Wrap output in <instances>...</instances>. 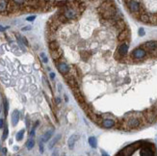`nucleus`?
Here are the masks:
<instances>
[{"mask_svg": "<svg viewBox=\"0 0 157 156\" xmlns=\"http://www.w3.org/2000/svg\"><path fill=\"white\" fill-rule=\"evenodd\" d=\"M130 56L134 59L135 62H139V61H143L147 57V52L144 48H142V47H138V48L132 51Z\"/></svg>", "mask_w": 157, "mask_h": 156, "instance_id": "f257e3e1", "label": "nucleus"}, {"mask_svg": "<svg viewBox=\"0 0 157 156\" xmlns=\"http://www.w3.org/2000/svg\"><path fill=\"white\" fill-rule=\"evenodd\" d=\"M141 146H142V144H140V143H135V144H132V145H129V146H125L121 152H119L118 155L129 156V155L133 154L134 151H136V150H138V148H139Z\"/></svg>", "mask_w": 157, "mask_h": 156, "instance_id": "f03ea898", "label": "nucleus"}, {"mask_svg": "<svg viewBox=\"0 0 157 156\" xmlns=\"http://www.w3.org/2000/svg\"><path fill=\"white\" fill-rule=\"evenodd\" d=\"M126 7L129 10V12H130V13H132L140 12V10L142 8V5H141L140 0H129V1L126 3Z\"/></svg>", "mask_w": 157, "mask_h": 156, "instance_id": "7ed1b4c3", "label": "nucleus"}, {"mask_svg": "<svg viewBox=\"0 0 157 156\" xmlns=\"http://www.w3.org/2000/svg\"><path fill=\"white\" fill-rule=\"evenodd\" d=\"M143 114H144V116L147 121L148 124H154L155 121L157 120V115L154 113V111L151 108H148V109H146L144 112H143Z\"/></svg>", "mask_w": 157, "mask_h": 156, "instance_id": "20e7f679", "label": "nucleus"}, {"mask_svg": "<svg viewBox=\"0 0 157 156\" xmlns=\"http://www.w3.org/2000/svg\"><path fill=\"white\" fill-rule=\"evenodd\" d=\"M140 47L144 48L147 52H151V51L157 49V42L156 40H149V42L143 44Z\"/></svg>", "mask_w": 157, "mask_h": 156, "instance_id": "39448f33", "label": "nucleus"}, {"mask_svg": "<svg viewBox=\"0 0 157 156\" xmlns=\"http://www.w3.org/2000/svg\"><path fill=\"white\" fill-rule=\"evenodd\" d=\"M113 5H115V3H114V1L113 0H104L103 2H101V4L98 7V13H102V12H104V11H106L107 9H109L110 7H112Z\"/></svg>", "mask_w": 157, "mask_h": 156, "instance_id": "423d86ee", "label": "nucleus"}, {"mask_svg": "<svg viewBox=\"0 0 157 156\" xmlns=\"http://www.w3.org/2000/svg\"><path fill=\"white\" fill-rule=\"evenodd\" d=\"M57 70L60 73H62L63 75H65V74H67L71 71V67L65 62H59L57 63Z\"/></svg>", "mask_w": 157, "mask_h": 156, "instance_id": "0eeeda50", "label": "nucleus"}, {"mask_svg": "<svg viewBox=\"0 0 157 156\" xmlns=\"http://www.w3.org/2000/svg\"><path fill=\"white\" fill-rule=\"evenodd\" d=\"M129 37H130V30H129L127 27L124 29V30H122L119 33V36H118V40L121 43L122 42H124V40H128Z\"/></svg>", "mask_w": 157, "mask_h": 156, "instance_id": "6e6552de", "label": "nucleus"}, {"mask_svg": "<svg viewBox=\"0 0 157 156\" xmlns=\"http://www.w3.org/2000/svg\"><path fill=\"white\" fill-rule=\"evenodd\" d=\"M50 54H51V58L55 61H58V60H60L61 58L63 57V55H64V52H63V50L60 48H57V49H54V50H51V52H50Z\"/></svg>", "mask_w": 157, "mask_h": 156, "instance_id": "1a4fd4ad", "label": "nucleus"}, {"mask_svg": "<svg viewBox=\"0 0 157 156\" xmlns=\"http://www.w3.org/2000/svg\"><path fill=\"white\" fill-rule=\"evenodd\" d=\"M115 125H116V121L112 119H105L101 124V127L106 128V129H110V128L114 127Z\"/></svg>", "mask_w": 157, "mask_h": 156, "instance_id": "9d476101", "label": "nucleus"}, {"mask_svg": "<svg viewBox=\"0 0 157 156\" xmlns=\"http://www.w3.org/2000/svg\"><path fill=\"white\" fill-rule=\"evenodd\" d=\"M114 26H115V28L117 29L118 31H122V30H124L125 28H126V23H125V21L124 19H121V18H120V19H118L117 21H116V23L114 24Z\"/></svg>", "mask_w": 157, "mask_h": 156, "instance_id": "9b49d317", "label": "nucleus"}, {"mask_svg": "<svg viewBox=\"0 0 157 156\" xmlns=\"http://www.w3.org/2000/svg\"><path fill=\"white\" fill-rule=\"evenodd\" d=\"M117 51L121 54L122 57H124L127 55V52H128V44H121L118 47Z\"/></svg>", "mask_w": 157, "mask_h": 156, "instance_id": "f8f14e48", "label": "nucleus"}, {"mask_svg": "<svg viewBox=\"0 0 157 156\" xmlns=\"http://www.w3.org/2000/svg\"><path fill=\"white\" fill-rule=\"evenodd\" d=\"M19 118H20L19 111L18 110H13V112L12 113V124H13V126H16L18 124Z\"/></svg>", "mask_w": 157, "mask_h": 156, "instance_id": "ddd939ff", "label": "nucleus"}, {"mask_svg": "<svg viewBox=\"0 0 157 156\" xmlns=\"http://www.w3.org/2000/svg\"><path fill=\"white\" fill-rule=\"evenodd\" d=\"M78 140H79V135H72V136L70 137L69 141H67V146H69L70 150H72L74 147V145H75V143Z\"/></svg>", "mask_w": 157, "mask_h": 156, "instance_id": "4468645a", "label": "nucleus"}, {"mask_svg": "<svg viewBox=\"0 0 157 156\" xmlns=\"http://www.w3.org/2000/svg\"><path fill=\"white\" fill-rule=\"evenodd\" d=\"M9 0H0V13H5L8 10Z\"/></svg>", "mask_w": 157, "mask_h": 156, "instance_id": "2eb2a0df", "label": "nucleus"}, {"mask_svg": "<svg viewBox=\"0 0 157 156\" xmlns=\"http://www.w3.org/2000/svg\"><path fill=\"white\" fill-rule=\"evenodd\" d=\"M53 133H54V129H51V130L46 131V132L44 134V136L42 137V140H40V141H42L43 143H46V142H48V141L51 139Z\"/></svg>", "mask_w": 157, "mask_h": 156, "instance_id": "dca6fc26", "label": "nucleus"}, {"mask_svg": "<svg viewBox=\"0 0 157 156\" xmlns=\"http://www.w3.org/2000/svg\"><path fill=\"white\" fill-rule=\"evenodd\" d=\"M139 20L143 23H149V15L146 12L141 13V15L139 17Z\"/></svg>", "mask_w": 157, "mask_h": 156, "instance_id": "f3484780", "label": "nucleus"}, {"mask_svg": "<svg viewBox=\"0 0 157 156\" xmlns=\"http://www.w3.org/2000/svg\"><path fill=\"white\" fill-rule=\"evenodd\" d=\"M80 56H81V59L83 60L84 62H87V61L91 57V53L89 51H81L80 52Z\"/></svg>", "mask_w": 157, "mask_h": 156, "instance_id": "a211bd4d", "label": "nucleus"}, {"mask_svg": "<svg viewBox=\"0 0 157 156\" xmlns=\"http://www.w3.org/2000/svg\"><path fill=\"white\" fill-rule=\"evenodd\" d=\"M48 47H49V49H50V50H54V49L59 48V47H60V44H59V43L57 42V40H51V42H49Z\"/></svg>", "mask_w": 157, "mask_h": 156, "instance_id": "6ab92c4d", "label": "nucleus"}, {"mask_svg": "<svg viewBox=\"0 0 157 156\" xmlns=\"http://www.w3.org/2000/svg\"><path fill=\"white\" fill-rule=\"evenodd\" d=\"M149 15V23L152 25H157V13H148Z\"/></svg>", "mask_w": 157, "mask_h": 156, "instance_id": "aec40b11", "label": "nucleus"}, {"mask_svg": "<svg viewBox=\"0 0 157 156\" xmlns=\"http://www.w3.org/2000/svg\"><path fill=\"white\" fill-rule=\"evenodd\" d=\"M3 108H4V115L5 117H7V115H8V112H9V102L7 98H3Z\"/></svg>", "mask_w": 157, "mask_h": 156, "instance_id": "412c9836", "label": "nucleus"}, {"mask_svg": "<svg viewBox=\"0 0 157 156\" xmlns=\"http://www.w3.org/2000/svg\"><path fill=\"white\" fill-rule=\"evenodd\" d=\"M60 139H61V135L59 134V135H57V136H55V138H54V139H52V141L50 142L49 145H48V147H49V148L54 147V146H55V145L57 144V142H58Z\"/></svg>", "mask_w": 157, "mask_h": 156, "instance_id": "4be33fe9", "label": "nucleus"}, {"mask_svg": "<svg viewBox=\"0 0 157 156\" xmlns=\"http://www.w3.org/2000/svg\"><path fill=\"white\" fill-rule=\"evenodd\" d=\"M34 146H35V141H34L33 138H30L28 141L26 142V147L28 148V150H32V148L34 147Z\"/></svg>", "mask_w": 157, "mask_h": 156, "instance_id": "5701e85b", "label": "nucleus"}, {"mask_svg": "<svg viewBox=\"0 0 157 156\" xmlns=\"http://www.w3.org/2000/svg\"><path fill=\"white\" fill-rule=\"evenodd\" d=\"M24 133H25V130H24V129H22V130H20V131H18V132L17 133V136H16V140H17V142H19V141H21V140L23 139V137H24Z\"/></svg>", "mask_w": 157, "mask_h": 156, "instance_id": "b1692460", "label": "nucleus"}, {"mask_svg": "<svg viewBox=\"0 0 157 156\" xmlns=\"http://www.w3.org/2000/svg\"><path fill=\"white\" fill-rule=\"evenodd\" d=\"M89 144H90V146L93 147V148H95L97 147V139H95V137H90L89 138Z\"/></svg>", "mask_w": 157, "mask_h": 156, "instance_id": "393cba45", "label": "nucleus"}, {"mask_svg": "<svg viewBox=\"0 0 157 156\" xmlns=\"http://www.w3.org/2000/svg\"><path fill=\"white\" fill-rule=\"evenodd\" d=\"M8 135H9V129H8V126L5 125V128L3 130V134H2V141H5L8 138Z\"/></svg>", "mask_w": 157, "mask_h": 156, "instance_id": "a878e982", "label": "nucleus"}, {"mask_svg": "<svg viewBox=\"0 0 157 156\" xmlns=\"http://www.w3.org/2000/svg\"><path fill=\"white\" fill-rule=\"evenodd\" d=\"M12 1L16 4H18V5H24L26 0H12Z\"/></svg>", "mask_w": 157, "mask_h": 156, "instance_id": "bb28decb", "label": "nucleus"}, {"mask_svg": "<svg viewBox=\"0 0 157 156\" xmlns=\"http://www.w3.org/2000/svg\"><path fill=\"white\" fill-rule=\"evenodd\" d=\"M40 58H42L43 59V62L44 63H47V62H48V60H47V57L45 56V54L44 53H40Z\"/></svg>", "mask_w": 157, "mask_h": 156, "instance_id": "cd10ccee", "label": "nucleus"}, {"mask_svg": "<svg viewBox=\"0 0 157 156\" xmlns=\"http://www.w3.org/2000/svg\"><path fill=\"white\" fill-rule=\"evenodd\" d=\"M36 19V16H30L28 17H26V20L27 21H34V20Z\"/></svg>", "mask_w": 157, "mask_h": 156, "instance_id": "c85d7f7f", "label": "nucleus"}, {"mask_svg": "<svg viewBox=\"0 0 157 156\" xmlns=\"http://www.w3.org/2000/svg\"><path fill=\"white\" fill-rule=\"evenodd\" d=\"M35 130H36V126H33L32 130H31V132H30V137H31V138H33L34 136H35Z\"/></svg>", "mask_w": 157, "mask_h": 156, "instance_id": "c756f323", "label": "nucleus"}, {"mask_svg": "<svg viewBox=\"0 0 157 156\" xmlns=\"http://www.w3.org/2000/svg\"><path fill=\"white\" fill-rule=\"evenodd\" d=\"M151 109H152V110L154 111V113L157 115V101H156V102L151 106Z\"/></svg>", "mask_w": 157, "mask_h": 156, "instance_id": "7c9ffc66", "label": "nucleus"}, {"mask_svg": "<svg viewBox=\"0 0 157 156\" xmlns=\"http://www.w3.org/2000/svg\"><path fill=\"white\" fill-rule=\"evenodd\" d=\"M40 153H44V147L42 141H40Z\"/></svg>", "mask_w": 157, "mask_h": 156, "instance_id": "2f4dec72", "label": "nucleus"}, {"mask_svg": "<svg viewBox=\"0 0 157 156\" xmlns=\"http://www.w3.org/2000/svg\"><path fill=\"white\" fill-rule=\"evenodd\" d=\"M21 39H22V43H23V44L26 45V46H28L29 44H28V40H27V39L24 38V37H21Z\"/></svg>", "mask_w": 157, "mask_h": 156, "instance_id": "473e14b6", "label": "nucleus"}, {"mask_svg": "<svg viewBox=\"0 0 157 156\" xmlns=\"http://www.w3.org/2000/svg\"><path fill=\"white\" fill-rule=\"evenodd\" d=\"M139 36H141V37H143L145 35V30H144V28H140L139 29Z\"/></svg>", "mask_w": 157, "mask_h": 156, "instance_id": "72a5a7b5", "label": "nucleus"}, {"mask_svg": "<svg viewBox=\"0 0 157 156\" xmlns=\"http://www.w3.org/2000/svg\"><path fill=\"white\" fill-rule=\"evenodd\" d=\"M55 102H56V104H57V105L61 104V98H60L59 97H55Z\"/></svg>", "mask_w": 157, "mask_h": 156, "instance_id": "f704fd0d", "label": "nucleus"}, {"mask_svg": "<svg viewBox=\"0 0 157 156\" xmlns=\"http://www.w3.org/2000/svg\"><path fill=\"white\" fill-rule=\"evenodd\" d=\"M3 126H4V120L0 119V129H2Z\"/></svg>", "mask_w": 157, "mask_h": 156, "instance_id": "c9c22d12", "label": "nucleus"}, {"mask_svg": "<svg viewBox=\"0 0 157 156\" xmlns=\"http://www.w3.org/2000/svg\"><path fill=\"white\" fill-rule=\"evenodd\" d=\"M25 124H26V127H27V128H29V126H30V120H29V119H28V118L26 119Z\"/></svg>", "mask_w": 157, "mask_h": 156, "instance_id": "e433bc0d", "label": "nucleus"}, {"mask_svg": "<svg viewBox=\"0 0 157 156\" xmlns=\"http://www.w3.org/2000/svg\"><path fill=\"white\" fill-rule=\"evenodd\" d=\"M7 28H9V27H3V26L0 25V32H5V30Z\"/></svg>", "mask_w": 157, "mask_h": 156, "instance_id": "4c0bfd02", "label": "nucleus"}, {"mask_svg": "<svg viewBox=\"0 0 157 156\" xmlns=\"http://www.w3.org/2000/svg\"><path fill=\"white\" fill-rule=\"evenodd\" d=\"M49 76H50V79L53 80L54 78H55V73H54V72H50L49 73Z\"/></svg>", "mask_w": 157, "mask_h": 156, "instance_id": "58836bf2", "label": "nucleus"}, {"mask_svg": "<svg viewBox=\"0 0 157 156\" xmlns=\"http://www.w3.org/2000/svg\"><path fill=\"white\" fill-rule=\"evenodd\" d=\"M27 30H31V26H26L24 28H22V31H27Z\"/></svg>", "mask_w": 157, "mask_h": 156, "instance_id": "ea45409f", "label": "nucleus"}, {"mask_svg": "<svg viewBox=\"0 0 157 156\" xmlns=\"http://www.w3.org/2000/svg\"><path fill=\"white\" fill-rule=\"evenodd\" d=\"M2 153L3 154H7V148L6 147H3L2 148Z\"/></svg>", "mask_w": 157, "mask_h": 156, "instance_id": "a19ab883", "label": "nucleus"}, {"mask_svg": "<svg viewBox=\"0 0 157 156\" xmlns=\"http://www.w3.org/2000/svg\"><path fill=\"white\" fill-rule=\"evenodd\" d=\"M58 89H59V92L62 91V85H61V84H58Z\"/></svg>", "mask_w": 157, "mask_h": 156, "instance_id": "79ce46f5", "label": "nucleus"}, {"mask_svg": "<svg viewBox=\"0 0 157 156\" xmlns=\"http://www.w3.org/2000/svg\"><path fill=\"white\" fill-rule=\"evenodd\" d=\"M65 100H66V102H67V101H69V97H67L66 94H65Z\"/></svg>", "mask_w": 157, "mask_h": 156, "instance_id": "37998d69", "label": "nucleus"}, {"mask_svg": "<svg viewBox=\"0 0 157 156\" xmlns=\"http://www.w3.org/2000/svg\"><path fill=\"white\" fill-rule=\"evenodd\" d=\"M55 151H57V150H55ZM56 154H58V152H53V155H56Z\"/></svg>", "mask_w": 157, "mask_h": 156, "instance_id": "c03bdc74", "label": "nucleus"}, {"mask_svg": "<svg viewBox=\"0 0 157 156\" xmlns=\"http://www.w3.org/2000/svg\"><path fill=\"white\" fill-rule=\"evenodd\" d=\"M0 113H1V108H0Z\"/></svg>", "mask_w": 157, "mask_h": 156, "instance_id": "a18cd8bd", "label": "nucleus"}]
</instances>
